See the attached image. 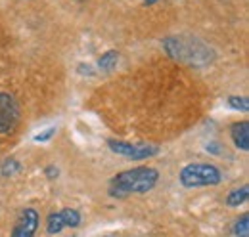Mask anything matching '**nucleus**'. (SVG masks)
Instances as JSON below:
<instances>
[{
  "label": "nucleus",
  "mask_w": 249,
  "mask_h": 237,
  "mask_svg": "<svg viewBox=\"0 0 249 237\" xmlns=\"http://www.w3.org/2000/svg\"><path fill=\"white\" fill-rule=\"evenodd\" d=\"M21 118L19 103L14 96L0 92V134H10L18 128Z\"/></svg>",
  "instance_id": "obj_4"
},
{
  "label": "nucleus",
  "mask_w": 249,
  "mask_h": 237,
  "mask_svg": "<svg viewBox=\"0 0 249 237\" xmlns=\"http://www.w3.org/2000/svg\"><path fill=\"white\" fill-rule=\"evenodd\" d=\"M157 2H159V0H142L144 6H154V4H157Z\"/></svg>",
  "instance_id": "obj_17"
},
{
  "label": "nucleus",
  "mask_w": 249,
  "mask_h": 237,
  "mask_svg": "<svg viewBox=\"0 0 249 237\" xmlns=\"http://www.w3.org/2000/svg\"><path fill=\"white\" fill-rule=\"evenodd\" d=\"M228 105H230L232 109H236V111H244V113H248V111H249V102H248V98H240V96H230V98H228Z\"/></svg>",
  "instance_id": "obj_14"
},
{
  "label": "nucleus",
  "mask_w": 249,
  "mask_h": 237,
  "mask_svg": "<svg viewBox=\"0 0 249 237\" xmlns=\"http://www.w3.org/2000/svg\"><path fill=\"white\" fill-rule=\"evenodd\" d=\"M178 180L184 187H203V186H217L222 182V172L220 169L209 163H190L186 165Z\"/></svg>",
  "instance_id": "obj_3"
},
{
  "label": "nucleus",
  "mask_w": 249,
  "mask_h": 237,
  "mask_svg": "<svg viewBox=\"0 0 249 237\" xmlns=\"http://www.w3.org/2000/svg\"><path fill=\"white\" fill-rule=\"evenodd\" d=\"M107 146L113 153L132 159V161H144V159L156 157L159 153V148L154 144H130V142H121V140H109Z\"/></svg>",
  "instance_id": "obj_5"
},
{
  "label": "nucleus",
  "mask_w": 249,
  "mask_h": 237,
  "mask_svg": "<svg viewBox=\"0 0 249 237\" xmlns=\"http://www.w3.org/2000/svg\"><path fill=\"white\" fill-rule=\"evenodd\" d=\"M38 224H40L38 210H35L31 207L23 208L10 237H35L36 230H38Z\"/></svg>",
  "instance_id": "obj_6"
},
{
  "label": "nucleus",
  "mask_w": 249,
  "mask_h": 237,
  "mask_svg": "<svg viewBox=\"0 0 249 237\" xmlns=\"http://www.w3.org/2000/svg\"><path fill=\"white\" fill-rule=\"evenodd\" d=\"M230 136H232V142L234 146L242 151H248L249 149V122L248 120H240V122H234L230 126Z\"/></svg>",
  "instance_id": "obj_7"
},
{
  "label": "nucleus",
  "mask_w": 249,
  "mask_h": 237,
  "mask_svg": "<svg viewBox=\"0 0 249 237\" xmlns=\"http://www.w3.org/2000/svg\"><path fill=\"white\" fill-rule=\"evenodd\" d=\"M54 134H56V128H54V126H52V128H46L44 132H40V134L35 136V142H48Z\"/></svg>",
  "instance_id": "obj_15"
},
{
  "label": "nucleus",
  "mask_w": 249,
  "mask_h": 237,
  "mask_svg": "<svg viewBox=\"0 0 249 237\" xmlns=\"http://www.w3.org/2000/svg\"><path fill=\"white\" fill-rule=\"evenodd\" d=\"M249 197V187L248 184L246 186H242V187H236V189H232L228 195H226V205L228 207H240L242 203H246Z\"/></svg>",
  "instance_id": "obj_8"
},
{
  "label": "nucleus",
  "mask_w": 249,
  "mask_h": 237,
  "mask_svg": "<svg viewBox=\"0 0 249 237\" xmlns=\"http://www.w3.org/2000/svg\"><path fill=\"white\" fill-rule=\"evenodd\" d=\"M44 174L50 178V180H54V178H58V174H60V170L54 167V165H48L46 169H44Z\"/></svg>",
  "instance_id": "obj_16"
},
{
  "label": "nucleus",
  "mask_w": 249,
  "mask_h": 237,
  "mask_svg": "<svg viewBox=\"0 0 249 237\" xmlns=\"http://www.w3.org/2000/svg\"><path fill=\"white\" fill-rule=\"evenodd\" d=\"M159 172L154 167H134L119 172L109 182V195L123 199L130 193H148L156 187Z\"/></svg>",
  "instance_id": "obj_1"
},
{
  "label": "nucleus",
  "mask_w": 249,
  "mask_h": 237,
  "mask_svg": "<svg viewBox=\"0 0 249 237\" xmlns=\"http://www.w3.org/2000/svg\"><path fill=\"white\" fill-rule=\"evenodd\" d=\"M117 63H119V52L117 50H107L106 54H102V58L98 59V67L102 69V71H113L115 67H117Z\"/></svg>",
  "instance_id": "obj_9"
},
{
  "label": "nucleus",
  "mask_w": 249,
  "mask_h": 237,
  "mask_svg": "<svg viewBox=\"0 0 249 237\" xmlns=\"http://www.w3.org/2000/svg\"><path fill=\"white\" fill-rule=\"evenodd\" d=\"M21 170V165H19V161L18 159H4L2 161V167H0V172H2V176H16L18 172Z\"/></svg>",
  "instance_id": "obj_12"
},
{
  "label": "nucleus",
  "mask_w": 249,
  "mask_h": 237,
  "mask_svg": "<svg viewBox=\"0 0 249 237\" xmlns=\"http://www.w3.org/2000/svg\"><path fill=\"white\" fill-rule=\"evenodd\" d=\"M63 228V220H62V214H60V210L58 212H52L50 216H48V220H46V232L50 234V236H56V234H60Z\"/></svg>",
  "instance_id": "obj_11"
},
{
  "label": "nucleus",
  "mask_w": 249,
  "mask_h": 237,
  "mask_svg": "<svg viewBox=\"0 0 249 237\" xmlns=\"http://www.w3.org/2000/svg\"><path fill=\"white\" fill-rule=\"evenodd\" d=\"M163 48L173 59L186 61L190 65H207L211 61V48L205 46L197 38L184 36H167L163 40Z\"/></svg>",
  "instance_id": "obj_2"
},
{
  "label": "nucleus",
  "mask_w": 249,
  "mask_h": 237,
  "mask_svg": "<svg viewBox=\"0 0 249 237\" xmlns=\"http://www.w3.org/2000/svg\"><path fill=\"white\" fill-rule=\"evenodd\" d=\"M234 236L236 237H249V214H242L236 224H234Z\"/></svg>",
  "instance_id": "obj_13"
},
{
  "label": "nucleus",
  "mask_w": 249,
  "mask_h": 237,
  "mask_svg": "<svg viewBox=\"0 0 249 237\" xmlns=\"http://www.w3.org/2000/svg\"><path fill=\"white\" fill-rule=\"evenodd\" d=\"M81 2H85V0H81Z\"/></svg>",
  "instance_id": "obj_18"
},
{
  "label": "nucleus",
  "mask_w": 249,
  "mask_h": 237,
  "mask_svg": "<svg viewBox=\"0 0 249 237\" xmlns=\"http://www.w3.org/2000/svg\"><path fill=\"white\" fill-rule=\"evenodd\" d=\"M60 214H62V220H63V226L65 228H79L81 226V212L77 210V208H62L60 210Z\"/></svg>",
  "instance_id": "obj_10"
}]
</instances>
